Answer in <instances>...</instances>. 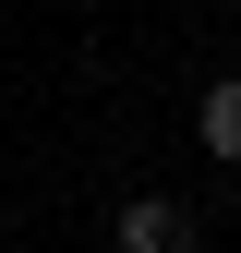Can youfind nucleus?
Wrapping results in <instances>:
<instances>
[{"label": "nucleus", "instance_id": "nucleus-1", "mask_svg": "<svg viewBox=\"0 0 241 253\" xmlns=\"http://www.w3.org/2000/svg\"><path fill=\"white\" fill-rule=\"evenodd\" d=\"M120 253H193V205H169V193L120 205Z\"/></svg>", "mask_w": 241, "mask_h": 253}, {"label": "nucleus", "instance_id": "nucleus-2", "mask_svg": "<svg viewBox=\"0 0 241 253\" xmlns=\"http://www.w3.org/2000/svg\"><path fill=\"white\" fill-rule=\"evenodd\" d=\"M205 157H241V73L205 84Z\"/></svg>", "mask_w": 241, "mask_h": 253}]
</instances>
